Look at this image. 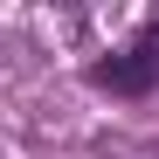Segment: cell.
I'll return each instance as SVG.
<instances>
[{
  "instance_id": "1",
  "label": "cell",
  "mask_w": 159,
  "mask_h": 159,
  "mask_svg": "<svg viewBox=\"0 0 159 159\" xmlns=\"http://www.w3.org/2000/svg\"><path fill=\"white\" fill-rule=\"evenodd\" d=\"M159 83V62L145 56L139 42L125 48V56H111V62H97V90H118V97H145Z\"/></svg>"
},
{
  "instance_id": "2",
  "label": "cell",
  "mask_w": 159,
  "mask_h": 159,
  "mask_svg": "<svg viewBox=\"0 0 159 159\" xmlns=\"http://www.w3.org/2000/svg\"><path fill=\"white\" fill-rule=\"evenodd\" d=\"M139 48H145V56H152V62H159V21H152V28H145V35H139Z\"/></svg>"
}]
</instances>
